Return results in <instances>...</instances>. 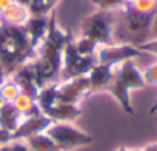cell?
<instances>
[{
	"mask_svg": "<svg viewBox=\"0 0 157 151\" xmlns=\"http://www.w3.org/2000/svg\"><path fill=\"white\" fill-rule=\"evenodd\" d=\"M113 74H114V66L97 63L86 74L88 82H90V94L97 93V91H105L106 87L109 85L111 79H113Z\"/></svg>",
	"mask_w": 157,
	"mask_h": 151,
	"instance_id": "30bf717a",
	"label": "cell"
},
{
	"mask_svg": "<svg viewBox=\"0 0 157 151\" xmlns=\"http://www.w3.org/2000/svg\"><path fill=\"white\" fill-rule=\"evenodd\" d=\"M16 2H17V3H20V5H23V6H28L31 0H16Z\"/></svg>",
	"mask_w": 157,
	"mask_h": 151,
	"instance_id": "83f0119b",
	"label": "cell"
},
{
	"mask_svg": "<svg viewBox=\"0 0 157 151\" xmlns=\"http://www.w3.org/2000/svg\"><path fill=\"white\" fill-rule=\"evenodd\" d=\"M134 2H136V0H123V3H125V5H132Z\"/></svg>",
	"mask_w": 157,
	"mask_h": 151,
	"instance_id": "4dcf8cb0",
	"label": "cell"
},
{
	"mask_svg": "<svg viewBox=\"0 0 157 151\" xmlns=\"http://www.w3.org/2000/svg\"><path fill=\"white\" fill-rule=\"evenodd\" d=\"M142 151H157V142L155 143H148L143 148H140Z\"/></svg>",
	"mask_w": 157,
	"mask_h": 151,
	"instance_id": "484cf974",
	"label": "cell"
},
{
	"mask_svg": "<svg viewBox=\"0 0 157 151\" xmlns=\"http://www.w3.org/2000/svg\"><path fill=\"white\" fill-rule=\"evenodd\" d=\"M93 5L97 8V10H102V11H114V10H122L125 6L123 0H91Z\"/></svg>",
	"mask_w": 157,
	"mask_h": 151,
	"instance_id": "ffe728a7",
	"label": "cell"
},
{
	"mask_svg": "<svg viewBox=\"0 0 157 151\" xmlns=\"http://www.w3.org/2000/svg\"><path fill=\"white\" fill-rule=\"evenodd\" d=\"M23 116L17 111V108L13 103L8 102H0V130L14 133L16 128L20 125Z\"/></svg>",
	"mask_w": 157,
	"mask_h": 151,
	"instance_id": "4fadbf2b",
	"label": "cell"
},
{
	"mask_svg": "<svg viewBox=\"0 0 157 151\" xmlns=\"http://www.w3.org/2000/svg\"><path fill=\"white\" fill-rule=\"evenodd\" d=\"M36 102L42 110V113L48 111L54 103H57V82L42 87L36 96Z\"/></svg>",
	"mask_w": 157,
	"mask_h": 151,
	"instance_id": "9a60e30c",
	"label": "cell"
},
{
	"mask_svg": "<svg viewBox=\"0 0 157 151\" xmlns=\"http://www.w3.org/2000/svg\"><path fill=\"white\" fill-rule=\"evenodd\" d=\"M36 59V48L33 46L23 26L0 23V63L8 76L19 66Z\"/></svg>",
	"mask_w": 157,
	"mask_h": 151,
	"instance_id": "6da1fadb",
	"label": "cell"
},
{
	"mask_svg": "<svg viewBox=\"0 0 157 151\" xmlns=\"http://www.w3.org/2000/svg\"><path fill=\"white\" fill-rule=\"evenodd\" d=\"M13 105L17 108V111L26 117V116H36V114H42V110L39 108L37 102H36V97L26 94V93H20L16 100L13 102Z\"/></svg>",
	"mask_w": 157,
	"mask_h": 151,
	"instance_id": "2e32d148",
	"label": "cell"
},
{
	"mask_svg": "<svg viewBox=\"0 0 157 151\" xmlns=\"http://www.w3.org/2000/svg\"><path fill=\"white\" fill-rule=\"evenodd\" d=\"M142 52H148V54H154L157 56V39L154 40H148V42H143L137 46Z\"/></svg>",
	"mask_w": 157,
	"mask_h": 151,
	"instance_id": "603a6c76",
	"label": "cell"
},
{
	"mask_svg": "<svg viewBox=\"0 0 157 151\" xmlns=\"http://www.w3.org/2000/svg\"><path fill=\"white\" fill-rule=\"evenodd\" d=\"M20 88L19 85L10 77H8L0 83V100L2 102H8V103H13L16 100V97L20 94Z\"/></svg>",
	"mask_w": 157,
	"mask_h": 151,
	"instance_id": "d6986e66",
	"label": "cell"
},
{
	"mask_svg": "<svg viewBox=\"0 0 157 151\" xmlns=\"http://www.w3.org/2000/svg\"><path fill=\"white\" fill-rule=\"evenodd\" d=\"M86 94H90V82L86 76L57 82V102L78 105Z\"/></svg>",
	"mask_w": 157,
	"mask_h": 151,
	"instance_id": "52a82bcc",
	"label": "cell"
},
{
	"mask_svg": "<svg viewBox=\"0 0 157 151\" xmlns=\"http://www.w3.org/2000/svg\"><path fill=\"white\" fill-rule=\"evenodd\" d=\"M72 45H74V49L83 57H96V51L99 48V45L94 40H91L85 36H78V37L72 39Z\"/></svg>",
	"mask_w": 157,
	"mask_h": 151,
	"instance_id": "ac0fdd59",
	"label": "cell"
},
{
	"mask_svg": "<svg viewBox=\"0 0 157 151\" xmlns=\"http://www.w3.org/2000/svg\"><path fill=\"white\" fill-rule=\"evenodd\" d=\"M113 25H114V17L111 11L96 10L94 13H91L82 20L80 36H85L94 40L99 46L109 45V43H114L113 42Z\"/></svg>",
	"mask_w": 157,
	"mask_h": 151,
	"instance_id": "277c9868",
	"label": "cell"
},
{
	"mask_svg": "<svg viewBox=\"0 0 157 151\" xmlns=\"http://www.w3.org/2000/svg\"><path fill=\"white\" fill-rule=\"evenodd\" d=\"M45 2V5H46V8L49 10V11H54V8L57 6V3H59V0H43Z\"/></svg>",
	"mask_w": 157,
	"mask_h": 151,
	"instance_id": "d4e9b609",
	"label": "cell"
},
{
	"mask_svg": "<svg viewBox=\"0 0 157 151\" xmlns=\"http://www.w3.org/2000/svg\"><path fill=\"white\" fill-rule=\"evenodd\" d=\"M149 113H151V114H154V113H157V100H155V102H154V105L151 106V110H149Z\"/></svg>",
	"mask_w": 157,
	"mask_h": 151,
	"instance_id": "f1b7e54d",
	"label": "cell"
},
{
	"mask_svg": "<svg viewBox=\"0 0 157 151\" xmlns=\"http://www.w3.org/2000/svg\"><path fill=\"white\" fill-rule=\"evenodd\" d=\"M142 74H143V80L146 85H157V63L146 68Z\"/></svg>",
	"mask_w": 157,
	"mask_h": 151,
	"instance_id": "7402d4cb",
	"label": "cell"
},
{
	"mask_svg": "<svg viewBox=\"0 0 157 151\" xmlns=\"http://www.w3.org/2000/svg\"><path fill=\"white\" fill-rule=\"evenodd\" d=\"M146 83L143 80V74L139 71L136 63L132 60H126L117 66H114V74L109 85L106 87L105 91H108L122 106V110L128 114H134L131 99H129V91L132 90H140L145 88Z\"/></svg>",
	"mask_w": 157,
	"mask_h": 151,
	"instance_id": "7a4b0ae2",
	"label": "cell"
},
{
	"mask_svg": "<svg viewBox=\"0 0 157 151\" xmlns=\"http://www.w3.org/2000/svg\"><path fill=\"white\" fill-rule=\"evenodd\" d=\"M8 77V72L5 71V68H3V65L2 63H0V83H2L5 79Z\"/></svg>",
	"mask_w": 157,
	"mask_h": 151,
	"instance_id": "4316f807",
	"label": "cell"
},
{
	"mask_svg": "<svg viewBox=\"0 0 157 151\" xmlns=\"http://www.w3.org/2000/svg\"><path fill=\"white\" fill-rule=\"evenodd\" d=\"M131 151H142L140 148H131Z\"/></svg>",
	"mask_w": 157,
	"mask_h": 151,
	"instance_id": "1f68e13d",
	"label": "cell"
},
{
	"mask_svg": "<svg viewBox=\"0 0 157 151\" xmlns=\"http://www.w3.org/2000/svg\"><path fill=\"white\" fill-rule=\"evenodd\" d=\"M97 65L96 57H83L80 56L72 45V39L65 45L62 52V69H60V80L86 76Z\"/></svg>",
	"mask_w": 157,
	"mask_h": 151,
	"instance_id": "5b68a950",
	"label": "cell"
},
{
	"mask_svg": "<svg viewBox=\"0 0 157 151\" xmlns=\"http://www.w3.org/2000/svg\"><path fill=\"white\" fill-rule=\"evenodd\" d=\"M122 10H123V17H125V26L129 33L142 34V33H146L151 28L154 14L137 11L131 5H125Z\"/></svg>",
	"mask_w": 157,
	"mask_h": 151,
	"instance_id": "9c48e42d",
	"label": "cell"
},
{
	"mask_svg": "<svg viewBox=\"0 0 157 151\" xmlns=\"http://www.w3.org/2000/svg\"><path fill=\"white\" fill-rule=\"evenodd\" d=\"M48 23H49V16H42V17L31 16L23 25V29L28 34L34 48H37L39 43L45 39L46 31H48Z\"/></svg>",
	"mask_w": 157,
	"mask_h": 151,
	"instance_id": "7c38bea8",
	"label": "cell"
},
{
	"mask_svg": "<svg viewBox=\"0 0 157 151\" xmlns=\"http://www.w3.org/2000/svg\"><path fill=\"white\" fill-rule=\"evenodd\" d=\"M29 11L26 6L14 2L6 11L0 14V23H6V25H14V26H23L26 20L29 19Z\"/></svg>",
	"mask_w": 157,
	"mask_h": 151,
	"instance_id": "5bb4252c",
	"label": "cell"
},
{
	"mask_svg": "<svg viewBox=\"0 0 157 151\" xmlns=\"http://www.w3.org/2000/svg\"><path fill=\"white\" fill-rule=\"evenodd\" d=\"M143 52L129 43H109V45H100L96 51V60L97 63L108 65V66H117L126 60H132Z\"/></svg>",
	"mask_w": 157,
	"mask_h": 151,
	"instance_id": "8992f818",
	"label": "cell"
},
{
	"mask_svg": "<svg viewBox=\"0 0 157 151\" xmlns=\"http://www.w3.org/2000/svg\"><path fill=\"white\" fill-rule=\"evenodd\" d=\"M25 142L31 151H60L56 142L46 133H39L36 136H31Z\"/></svg>",
	"mask_w": 157,
	"mask_h": 151,
	"instance_id": "e0dca14e",
	"label": "cell"
},
{
	"mask_svg": "<svg viewBox=\"0 0 157 151\" xmlns=\"http://www.w3.org/2000/svg\"><path fill=\"white\" fill-rule=\"evenodd\" d=\"M131 6H134L137 11H142V13L155 14V11H157V0H136Z\"/></svg>",
	"mask_w": 157,
	"mask_h": 151,
	"instance_id": "44dd1931",
	"label": "cell"
},
{
	"mask_svg": "<svg viewBox=\"0 0 157 151\" xmlns=\"http://www.w3.org/2000/svg\"><path fill=\"white\" fill-rule=\"evenodd\" d=\"M14 2L16 0H0V14H2L3 11H6Z\"/></svg>",
	"mask_w": 157,
	"mask_h": 151,
	"instance_id": "cb8c5ba5",
	"label": "cell"
},
{
	"mask_svg": "<svg viewBox=\"0 0 157 151\" xmlns=\"http://www.w3.org/2000/svg\"><path fill=\"white\" fill-rule=\"evenodd\" d=\"M51 123H52V120L48 116H45L43 113L36 114V116H26L22 119L20 125L11 134V140H26L31 136H36L39 133H45Z\"/></svg>",
	"mask_w": 157,
	"mask_h": 151,
	"instance_id": "ba28073f",
	"label": "cell"
},
{
	"mask_svg": "<svg viewBox=\"0 0 157 151\" xmlns=\"http://www.w3.org/2000/svg\"><path fill=\"white\" fill-rule=\"evenodd\" d=\"M116 151H131V148H126V146H119Z\"/></svg>",
	"mask_w": 157,
	"mask_h": 151,
	"instance_id": "f546056e",
	"label": "cell"
},
{
	"mask_svg": "<svg viewBox=\"0 0 157 151\" xmlns=\"http://www.w3.org/2000/svg\"><path fill=\"white\" fill-rule=\"evenodd\" d=\"M43 114L48 116L52 122H71L72 123L78 116L82 114V108L78 105H75V103L57 102L48 111H45Z\"/></svg>",
	"mask_w": 157,
	"mask_h": 151,
	"instance_id": "8fae6325",
	"label": "cell"
},
{
	"mask_svg": "<svg viewBox=\"0 0 157 151\" xmlns=\"http://www.w3.org/2000/svg\"><path fill=\"white\" fill-rule=\"evenodd\" d=\"M60 151H72L93 143V136L77 128L71 122H52L45 131Z\"/></svg>",
	"mask_w": 157,
	"mask_h": 151,
	"instance_id": "3957f363",
	"label": "cell"
}]
</instances>
